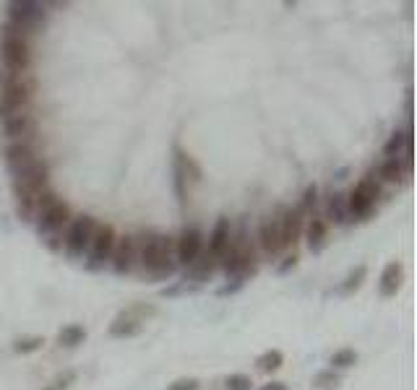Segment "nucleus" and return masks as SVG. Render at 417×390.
<instances>
[{
	"mask_svg": "<svg viewBox=\"0 0 417 390\" xmlns=\"http://www.w3.org/2000/svg\"><path fill=\"white\" fill-rule=\"evenodd\" d=\"M37 221V229L39 234H45V237H58V234L65 232V226L71 224V208H68V203H63V200H58L52 208H47Z\"/></svg>",
	"mask_w": 417,
	"mask_h": 390,
	"instance_id": "nucleus-10",
	"label": "nucleus"
},
{
	"mask_svg": "<svg viewBox=\"0 0 417 390\" xmlns=\"http://www.w3.org/2000/svg\"><path fill=\"white\" fill-rule=\"evenodd\" d=\"M94 232H97V221L91 216H76L71 219V224L65 226L63 232V247L71 258H84L89 252L91 239H94Z\"/></svg>",
	"mask_w": 417,
	"mask_h": 390,
	"instance_id": "nucleus-5",
	"label": "nucleus"
},
{
	"mask_svg": "<svg viewBox=\"0 0 417 390\" xmlns=\"http://www.w3.org/2000/svg\"><path fill=\"white\" fill-rule=\"evenodd\" d=\"M47 182H50V169H47L45 161H37V164H32L26 172L13 177V193H16V200H19V216L24 221L34 219V203H37V198L45 193V190H50Z\"/></svg>",
	"mask_w": 417,
	"mask_h": 390,
	"instance_id": "nucleus-2",
	"label": "nucleus"
},
{
	"mask_svg": "<svg viewBox=\"0 0 417 390\" xmlns=\"http://www.w3.org/2000/svg\"><path fill=\"white\" fill-rule=\"evenodd\" d=\"M253 388V380L243 372H235V375L227 377V390H250Z\"/></svg>",
	"mask_w": 417,
	"mask_h": 390,
	"instance_id": "nucleus-31",
	"label": "nucleus"
},
{
	"mask_svg": "<svg viewBox=\"0 0 417 390\" xmlns=\"http://www.w3.org/2000/svg\"><path fill=\"white\" fill-rule=\"evenodd\" d=\"M8 18L19 34L37 29L45 21V5L42 3H32V0H21V3H11L8 5Z\"/></svg>",
	"mask_w": 417,
	"mask_h": 390,
	"instance_id": "nucleus-7",
	"label": "nucleus"
},
{
	"mask_svg": "<svg viewBox=\"0 0 417 390\" xmlns=\"http://www.w3.org/2000/svg\"><path fill=\"white\" fill-rule=\"evenodd\" d=\"M355 362H357V354L352 349H339L334 351V356H331V364H334V367H342V369L352 367Z\"/></svg>",
	"mask_w": 417,
	"mask_h": 390,
	"instance_id": "nucleus-29",
	"label": "nucleus"
},
{
	"mask_svg": "<svg viewBox=\"0 0 417 390\" xmlns=\"http://www.w3.org/2000/svg\"><path fill=\"white\" fill-rule=\"evenodd\" d=\"M404 278V268L399 260H391L389 265L381 273V297H396L399 286H402Z\"/></svg>",
	"mask_w": 417,
	"mask_h": 390,
	"instance_id": "nucleus-17",
	"label": "nucleus"
},
{
	"mask_svg": "<svg viewBox=\"0 0 417 390\" xmlns=\"http://www.w3.org/2000/svg\"><path fill=\"white\" fill-rule=\"evenodd\" d=\"M201 252H204V237H201V232L195 226H185L180 237L175 239V258H178V263L188 268V265H193Z\"/></svg>",
	"mask_w": 417,
	"mask_h": 390,
	"instance_id": "nucleus-9",
	"label": "nucleus"
},
{
	"mask_svg": "<svg viewBox=\"0 0 417 390\" xmlns=\"http://www.w3.org/2000/svg\"><path fill=\"white\" fill-rule=\"evenodd\" d=\"M326 219L334 221V224H344V221L350 219V216H347V195L342 193L331 195V200H329V206H326Z\"/></svg>",
	"mask_w": 417,
	"mask_h": 390,
	"instance_id": "nucleus-21",
	"label": "nucleus"
},
{
	"mask_svg": "<svg viewBox=\"0 0 417 390\" xmlns=\"http://www.w3.org/2000/svg\"><path fill=\"white\" fill-rule=\"evenodd\" d=\"M259 245L266 255H279L285 250V242H282V234H279V226H276L274 216H269V219H263L259 224Z\"/></svg>",
	"mask_w": 417,
	"mask_h": 390,
	"instance_id": "nucleus-14",
	"label": "nucleus"
},
{
	"mask_svg": "<svg viewBox=\"0 0 417 390\" xmlns=\"http://www.w3.org/2000/svg\"><path fill=\"white\" fill-rule=\"evenodd\" d=\"M230 234H233V224H230V219H219L217 224H214V229H211V234H208V255L219 263L222 255H224V250H227V245H230Z\"/></svg>",
	"mask_w": 417,
	"mask_h": 390,
	"instance_id": "nucleus-16",
	"label": "nucleus"
},
{
	"mask_svg": "<svg viewBox=\"0 0 417 390\" xmlns=\"http://www.w3.org/2000/svg\"><path fill=\"white\" fill-rule=\"evenodd\" d=\"M256 364H259V369H263V372H274V369H279V367L285 364V354L279 349H269L256 359Z\"/></svg>",
	"mask_w": 417,
	"mask_h": 390,
	"instance_id": "nucleus-25",
	"label": "nucleus"
},
{
	"mask_svg": "<svg viewBox=\"0 0 417 390\" xmlns=\"http://www.w3.org/2000/svg\"><path fill=\"white\" fill-rule=\"evenodd\" d=\"M112 271L117 276H126V273H136V237H117L115 250H112Z\"/></svg>",
	"mask_w": 417,
	"mask_h": 390,
	"instance_id": "nucleus-11",
	"label": "nucleus"
},
{
	"mask_svg": "<svg viewBox=\"0 0 417 390\" xmlns=\"http://www.w3.org/2000/svg\"><path fill=\"white\" fill-rule=\"evenodd\" d=\"M313 382H315L321 390H337L339 382H342V377H339L334 369H324V372H318V375H315Z\"/></svg>",
	"mask_w": 417,
	"mask_h": 390,
	"instance_id": "nucleus-27",
	"label": "nucleus"
},
{
	"mask_svg": "<svg viewBox=\"0 0 417 390\" xmlns=\"http://www.w3.org/2000/svg\"><path fill=\"white\" fill-rule=\"evenodd\" d=\"M214 265H217V260L211 258L208 252H201V255L195 258L193 265H188V273H191V278H193V281H204L206 276H211Z\"/></svg>",
	"mask_w": 417,
	"mask_h": 390,
	"instance_id": "nucleus-22",
	"label": "nucleus"
},
{
	"mask_svg": "<svg viewBox=\"0 0 417 390\" xmlns=\"http://www.w3.org/2000/svg\"><path fill=\"white\" fill-rule=\"evenodd\" d=\"M32 96H34V81L26 78V73L11 76L3 83V91H0V117L5 120V117L26 112Z\"/></svg>",
	"mask_w": 417,
	"mask_h": 390,
	"instance_id": "nucleus-3",
	"label": "nucleus"
},
{
	"mask_svg": "<svg viewBox=\"0 0 417 390\" xmlns=\"http://www.w3.org/2000/svg\"><path fill=\"white\" fill-rule=\"evenodd\" d=\"M326 234H329L326 219H315V216H313V219L308 221V229H305V239H308V250H311V252H321V250H324Z\"/></svg>",
	"mask_w": 417,
	"mask_h": 390,
	"instance_id": "nucleus-18",
	"label": "nucleus"
},
{
	"mask_svg": "<svg viewBox=\"0 0 417 390\" xmlns=\"http://www.w3.org/2000/svg\"><path fill=\"white\" fill-rule=\"evenodd\" d=\"M73 380H76V372H65V375L58 377V380L52 382V388H47V390H65Z\"/></svg>",
	"mask_w": 417,
	"mask_h": 390,
	"instance_id": "nucleus-33",
	"label": "nucleus"
},
{
	"mask_svg": "<svg viewBox=\"0 0 417 390\" xmlns=\"http://www.w3.org/2000/svg\"><path fill=\"white\" fill-rule=\"evenodd\" d=\"M407 148H412V130L409 128L394 130L391 138L386 141V146H383V154L389 156V159H399Z\"/></svg>",
	"mask_w": 417,
	"mask_h": 390,
	"instance_id": "nucleus-19",
	"label": "nucleus"
},
{
	"mask_svg": "<svg viewBox=\"0 0 417 390\" xmlns=\"http://www.w3.org/2000/svg\"><path fill=\"white\" fill-rule=\"evenodd\" d=\"M365 273H368V268L365 265H357L355 271L347 276V281L342 284V291H355V289H360V284H363Z\"/></svg>",
	"mask_w": 417,
	"mask_h": 390,
	"instance_id": "nucleus-30",
	"label": "nucleus"
},
{
	"mask_svg": "<svg viewBox=\"0 0 417 390\" xmlns=\"http://www.w3.org/2000/svg\"><path fill=\"white\" fill-rule=\"evenodd\" d=\"M141 328H143V323H139V320L126 310V312H120L115 317V323L110 325V333L115 338H126V336H136Z\"/></svg>",
	"mask_w": 417,
	"mask_h": 390,
	"instance_id": "nucleus-20",
	"label": "nucleus"
},
{
	"mask_svg": "<svg viewBox=\"0 0 417 390\" xmlns=\"http://www.w3.org/2000/svg\"><path fill=\"white\" fill-rule=\"evenodd\" d=\"M117 234L110 224H97V232H94V239H91V247L86 252L91 268H102L104 263H110L112 258V250H115Z\"/></svg>",
	"mask_w": 417,
	"mask_h": 390,
	"instance_id": "nucleus-8",
	"label": "nucleus"
},
{
	"mask_svg": "<svg viewBox=\"0 0 417 390\" xmlns=\"http://www.w3.org/2000/svg\"><path fill=\"white\" fill-rule=\"evenodd\" d=\"M84 338H86V330L81 325H65L58 333V343L60 346H78V343H84Z\"/></svg>",
	"mask_w": 417,
	"mask_h": 390,
	"instance_id": "nucleus-24",
	"label": "nucleus"
},
{
	"mask_svg": "<svg viewBox=\"0 0 417 390\" xmlns=\"http://www.w3.org/2000/svg\"><path fill=\"white\" fill-rule=\"evenodd\" d=\"M178 258H175V239L167 234L141 232L136 237V271L143 276L162 281L175 273Z\"/></svg>",
	"mask_w": 417,
	"mask_h": 390,
	"instance_id": "nucleus-1",
	"label": "nucleus"
},
{
	"mask_svg": "<svg viewBox=\"0 0 417 390\" xmlns=\"http://www.w3.org/2000/svg\"><path fill=\"white\" fill-rule=\"evenodd\" d=\"M378 195H381V182L368 174L352 187V193L347 195V216L350 219H365L370 216V211L376 206Z\"/></svg>",
	"mask_w": 417,
	"mask_h": 390,
	"instance_id": "nucleus-6",
	"label": "nucleus"
},
{
	"mask_svg": "<svg viewBox=\"0 0 417 390\" xmlns=\"http://www.w3.org/2000/svg\"><path fill=\"white\" fill-rule=\"evenodd\" d=\"M0 57L3 65L11 76H21L29 70L32 65V50H29V42L24 39V34H19L13 26H5L3 31V42H0Z\"/></svg>",
	"mask_w": 417,
	"mask_h": 390,
	"instance_id": "nucleus-4",
	"label": "nucleus"
},
{
	"mask_svg": "<svg viewBox=\"0 0 417 390\" xmlns=\"http://www.w3.org/2000/svg\"><path fill=\"white\" fill-rule=\"evenodd\" d=\"M404 174H407V172H404L402 159H386V161L378 167V180L383 182H399Z\"/></svg>",
	"mask_w": 417,
	"mask_h": 390,
	"instance_id": "nucleus-23",
	"label": "nucleus"
},
{
	"mask_svg": "<svg viewBox=\"0 0 417 390\" xmlns=\"http://www.w3.org/2000/svg\"><path fill=\"white\" fill-rule=\"evenodd\" d=\"M315 203H318V187H315V185H308V187H305V193H302V200H300L298 211L302 213V216H305V213H313Z\"/></svg>",
	"mask_w": 417,
	"mask_h": 390,
	"instance_id": "nucleus-28",
	"label": "nucleus"
},
{
	"mask_svg": "<svg viewBox=\"0 0 417 390\" xmlns=\"http://www.w3.org/2000/svg\"><path fill=\"white\" fill-rule=\"evenodd\" d=\"M169 390H198V380L195 377H182L178 382H172Z\"/></svg>",
	"mask_w": 417,
	"mask_h": 390,
	"instance_id": "nucleus-32",
	"label": "nucleus"
},
{
	"mask_svg": "<svg viewBox=\"0 0 417 390\" xmlns=\"http://www.w3.org/2000/svg\"><path fill=\"white\" fill-rule=\"evenodd\" d=\"M295 263H298V255H292V258H287V263H285V265H282V268H279V273H285L287 268H292Z\"/></svg>",
	"mask_w": 417,
	"mask_h": 390,
	"instance_id": "nucleus-35",
	"label": "nucleus"
},
{
	"mask_svg": "<svg viewBox=\"0 0 417 390\" xmlns=\"http://www.w3.org/2000/svg\"><path fill=\"white\" fill-rule=\"evenodd\" d=\"M37 161L39 159L37 154H34V148L26 141L11 143V146L5 148V167H8V172H11L13 177L26 172V169L32 167V164H37Z\"/></svg>",
	"mask_w": 417,
	"mask_h": 390,
	"instance_id": "nucleus-12",
	"label": "nucleus"
},
{
	"mask_svg": "<svg viewBox=\"0 0 417 390\" xmlns=\"http://www.w3.org/2000/svg\"><path fill=\"white\" fill-rule=\"evenodd\" d=\"M34 128H37V122H34V115H29V112H21V115H13L3 120V130H5L8 138H13V143L32 138Z\"/></svg>",
	"mask_w": 417,
	"mask_h": 390,
	"instance_id": "nucleus-15",
	"label": "nucleus"
},
{
	"mask_svg": "<svg viewBox=\"0 0 417 390\" xmlns=\"http://www.w3.org/2000/svg\"><path fill=\"white\" fill-rule=\"evenodd\" d=\"M261 390H287L285 382H269V385H263Z\"/></svg>",
	"mask_w": 417,
	"mask_h": 390,
	"instance_id": "nucleus-34",
	"label": "nucleus"
},
{
	"mask_svg": "<svg viewBox=\"0 0 417 390\" xmlns=\"http://www.w3.org/2000/svg\"><path fill=\"white\" fill-rule=\"evenodd\" d=\"M274 221L279 226L285 247L295 245L300 239V232H302V213H300L298 208H279V213L274 216Z\"/></svg>",
	"mask_w": 417,
	"mask_h": 390,
	"instance_id": "nucleus-13",
	"label": "nucleus"
},
{
	"mask_svg": "<svg viewBox=\"0 0 417 390\" xmlns=\"http://www.w3.org/2000/svg\"><path fill=\"white\" fill-rule=\"evenodd\" d=\"M42 343H45L42 336H24L13 343V351H16V354H32V351L42 349Z\"/></svg>",
	"mask_w": 417,
	"mask_h": 390,
	"instance_id": "nucleus-26",
	"label": "nucleus"
}]
</instances>
